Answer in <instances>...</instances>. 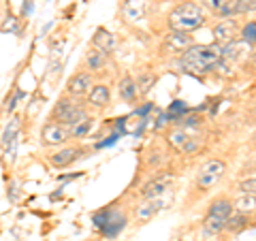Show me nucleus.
Listing matches in <instances>:
<instances>
[{"mask_svg": "<svg viewBox=\"0 0 256 241\" xmlns=\"http://www.w3.org/2000/svg\"><path fill=\"white\" fill-rule=\"evenodd\" d=\"M220 60H222V47L218 43L192 45L190 50L182 54L180 66L182 70H186L190 75H207L218 66Z\"/></svg>", "mask_w": 256, "mask_h": 241, "instance_id": "f257e3e1", "label": "nucleus"}, {"mask_svg": "<svg viewBox=\"0 0 256 241\" xmlns=\"http://www.w3.org/2000/svg\"><path fill=\"white\" fill-rule=\"evenodd\" d=\"M205 24V11L198 2H192V0H186V2L178 4L175 9L169 13V26L171 30L178 32H194Z\"/></svg>", "mask_w": 256, "mask_h": 241, "instance_id": "f03ea898", "label": "nucleus"}, {"mask_svg": "<svg viewBox=\"0 0 256 241\" xmlns=\"http://www.w3.org/2000/svg\"><path fill=\"white\" fill-rule=\"evenodd\" d=\"M224 173H226V164H224V160H220V158L207 160V162L201 166L198 175H196V186L201 190H210L224 178Z\"/></svg>", "mask_w": 256, "mask_h": 241, "instance_id": "7ed1b4c3", "label": "nucleus"}, {"mask_svg": "<svg viewBox=\"0 0 256 241\" xmlns=\"http://www.w3.org/2000/svg\"><path fill=\"white\" fill-rule=\"evenodd\" d=\"M166 139H169L171 146L178 152H182V154H194V152L201 148V139L196 136V132H192L184 126H175Z\"/></svg>", "mask_w": 256, "mask_h": 241, "instance_id": "20e7f679", "label": "nucleus"}, {"mask_svg": "<svg viewBox=\"0 0 256 241\" xmlns=\"http://www.w3.org/2000/svg\"><path fill=\"white\" fill-rule=\"evenodd\" d=\"M84 116H88L86 109H82L77 105V100H70V98H60L54 107V120L64 126H70L77 120H82Z\"/></svg>", "mask_w": 256, "mask_h": 241, "instance_id": "39448f33", "label": "nucleus"}, {"mask_svg": "<svg viewBox=\"0 0 256 241\" xmlns=\"http://www.w3.org/2000/svg\"><path fill=\"white\" fill-rule=\"evenodd\" d=\"M68 139H70V136H68L66 126L60 124V122H56V120L47 122L43 126V130H41V141L45 143V146H64Z\"/></svg>", "mask_w": 256, "mask_h": 241, "instance_id": "423d86ee", "label": "nucleus"}, {"mask_svg": "<svg viewBox=\"0 0 256 241\" xmlns=\"http://www.w3.org/2000/svg\"><path fill=\"white\" fill-rule=\"evenodd\" d=\"M248 54H252V45L242 41V38H235V41H230L228 45L222 47V60L233 64V66L239 64L242 60H246Z\"/></svg>", "mask_w": 256, "mask_h": 241, "instance_id": "0eeeda50", "label": "nucleus"}, {"mask_svg": "<svg viewBox=\"0 0 256 241\" xmlns=\"http://www.w3.org/2000/svg\"><path fill=\"white\" fill-rule=\"evenodd\" d=\"M148 0H124L122 2V15L126 22L130 24H141L148 18Z\"/></svg>", "mask_w": 256, "mask_h": 241, "instance_id": "6e6552de", "label": "nucleus"}, {"mask_svg": "<svg viewBox=\"0 0 256 241\" xmlns=\"http://www.w3.org/2000/svg\"><path fill=\"white\" fill-rule=\"evenodd\" d=\"M171 184H173V175L164 173V175H160V178L148 182L146 186L141 188V196L143 198H162L164 192L171 188Z\"/></svg>", "mask_w": 256, "mask_h": 241, "instance_id": "1a4fd4ad", "label": "nucleus"}, {"mask_svg": "<svg viewBox=\"0 0 256 241\" xmlns=\"http://www.w3.org/2000/svg\"><path fill=\"white\" fill-rule=\"evenodd\" d=\"M94 88V82H92V75L90 73H77L68 79L66 84V90L73 98H82V96H88L90 90Z\"/></svg>", "mask_w": 256, "mask_h": 241, "instance_id": "9d476101", "label": "nucleus"}, {"mask_svg": "<svg viewBox=\"0 0 256 241\" xmlns=\"http://www.w3.org/2000/svg\"><path fill=\"white\" fill-rule=\"evenodd\" d=\"M237 38V24L235 20H222L214 26V41L218 43L220 47L228 45L230 41Z\"/></svg>", "mask_w": 256, "mask_h": 241, "instance_id": "9b49d317", "label": "nucleus"}, {"mask_svg": "<svg viewBox=\"0 0 256 241\" xmlns=\"http://www.w3.org/2000/svg\"><path fill=\"white\" fill-rule=\"evenodd\" d=\"M162 205H164L162 198H146L141 205H137V212H134V216H137V222L152 220L160 210H162Z\"/></svg>", "mask_w": 256, "mask_h": 241, "instance_id": "f8f14e48", "label": "nucleus"}, {"mask_svg": "<svg viewBox=\"0 0 256 241\" xmlns=\"http://www.w3.org/2000/svg\"><path fill=\"white\" fill-rule=\"evenodd\" d=\"M164 43H166V47H171L173 52H180V54H184L186 50H190V47L194 45L188 32H178V30H171L169 36L164 38Z\"/></svg>", "mask_w": 256, "mask_h": 241, "instance_id": "ddd939ff", "label": "nucleus"}, {"mask_svg": "<svg viewBox=\"0 0 256 241\" xmlns=\"http://www.w3.org/2000/svg\"><path fill=\"white\" fill-rule=\"evenodd\" d=\"M82 156V150L79 148H62L60 152H56V154H52V164L54 166H58V168H64V166H68V164H73L75 160Z\"/></svg>", "mask_w": 256, "mask_h": 241, "instance_id": "4468645a", "label": "nucleus"}, {"mask_svg": "<svg viewBox=\"0 0 256 241\" xmlns=\"http://www.w3.org/2000/svg\"><path fill=\"white\" fill-rule=\"evenodd\" d=\"M118 92H120V98L124 102H134L139 96V88H137V82L130 77V75H124L120 79L118 84Z\"/></svg>", "mask_w": 256, "mask_h": 241, "instance_id": "2eb2a0df", "label": "nucleus"}, {"mask_svg": "<svg viewBox=\"0 0 256 241\" xmlns=\"http://www.w3.org/2000/svg\"><path fill=\"white\" fill-rule=\"evenodd\" d=\"M92 43H94L96 50H100L102 54H111V52L116 50V36L111 34L109 30H105V28H98V30L94 32Z\"/></svg>", "mask_w": 256, "mask_h": 241, "instance_id": "dca6fc26", "label": "nucleus"}, {"mask_svg": "<svg viewBox=\"0 0 256 241\" xmlns=\"http://www.w3.org/2000/svg\"><path fill=\"white\" fill-rule=\"evenodd\" d=\"M235 214L233 210V200H228V198H216L214 203L210 205V212H207V216H216V218H222V220H228L230 216Z\"/></svg>", "mask_w": 256, "mask_h": 241, "instance_id": "f3484780", "label": "nucleus"}, {"mask_svg": "<svg viewBox=\"0 0 256 241\" xmlns=\"http://www.w3.org/2000/svg\"><path fill=\"white\" fill-rule=\"evenodd\" d=\"M109 98H111V92H109V88L102 86V84L94 86L92 90H90V94H88V102L94 105V107H98V109L107 107L109 105Z\"/></svg>", "mask_w": 256, "mask_h": 241, "instance_id": "a211bd4d", "label": "nucleus"}, {"mask_svg": "<svg viewBox=\"0 0 256 241\" xmlns=\"http://www.w3.org/2000/svg\"><path fill=\"white\" fill-rule=\"evenodd\" d=\"M92 124H94V120H92L90 116H84L82 120H77V122H73L70 126H66L68 136H70V139H84L86 134H90Z\"/></svg>", "mask_w": 256, "mask_h": 241, "instance_id": "6ab92c4d", "label": "nucleus"}, {"mask_svg": "<svg viewBox=\"0 0 256 241\" xmlns=\"http://www.w3.org/2000/svg\"><path fill=\"white\" fill-rule=\"evenodd\" d=\"M205 2V6L210 11H214V13H218V15H233V11H235V4H237V0H203Z\"/></svg>", "mask_w": 256, "mask_h": 241, "instance_id": "aec40b11", "label": "nucleus"}, {"mask_svg": "<svg viewBox=\"0 0 256 241\" xmlns=\"http://www.w3.org/2000/svg\"><path fill=\"white\" fill-rule=\"evenodd\" d=\"M233 210L237 214H244V216H250L256 212V196H250V194H242L233 200Z\"/></svg>", "mask_w": 256, "mask_h": 241, "instance_id": "412c9836", "label": "nucleus"}, {"mask_svg": "<svg viewBox=\"0 0 256 241\" xmlns=\"http://www.w3.org/2000/svg\"><path fill=\"white\" fill-rule=\"evenodd\" d=\"M226 222H228V220L216 218V216H205V220H203V232H207V235H214V237H218L220 232L226 230Z\"/></svg>", "mask_w": 256, "mask_h": 241, "instance_id": "4be33fe9", "label": "nucleus"}, {"mask_svg": "<svg viewBox=\"0 0 256 241\" xmlns=\"http://www.w3.org/2000/svg\"><path fill=\"white\" fill-rule=\"evenodd\" d=\"M86 66L90 70H100L107 66V54H102L100 50H96V47H92L90 52H88L86 56Z\"/></svg>", "mask_w": 256, "mask_h": 241, "instance_id": "5701e85b", "label": "nucleus"}, {"mask_svg": "<svg viewBox=\"0 0 256 241\" xmlns=\"http://www.w3.org/2000/svg\"><path fill=\"white\" fill-rule=\"evenodd\" d=\"M246 226H248V216L237 214V212L230 216L228 222H226V230H230V232H242Z\"/></svg>", "mask_w": 256, "mask_h": 241, "instance_id": "b1692460", "label": "nucleus"}, {"mask_svg": "<svg viewBox=\"0 0 256 241\" xmlns=\"http://www.w3.org/2000/svg\"><path fill=\"white\" fill-rule=\"evenodd\" d=\"M154 84H156V75H154V73H150V70H148V73H141L139 79H137V88H139V92H141V94L150 92Z\"/></svg>", "mask_w": 256, "mask_h": 241, "instance_id": "393cba45", "label": "nucleus"}, {"mask_svg": "<svg viewBox=\"0 0 256 241\" xmlns=\"http://www.w3.org/2000/svg\"><path fill=\"white\" fill-rule=\"evenodd\" d=\"M242 41L246 43H250L252 47L256 45V22H250V24H246V26L242 28Z\"/></svg>", "mask_w": 256, "mask_h": 241, "instance_id": "a878e982", "label": "nucleus"}, {"mask_svg": "<svg viewBox=\"0 0 256 241\" xmlns=\"http://www.w3.org/2000/svg\"><path fill=\"white\" fill-rule=\"evenodd\" d=\"M256 11V0H237L233 15H246V13H254Z\"/></svg>", "mask_w": 256, "mask_h": 241, "instance_id": "bb28decb", "label": "nucleus"}, {"mask_svg": "<svg viewBox=\"0 0 256 241\" xmlns=\"http://www.w3.org/2000/svg\"><path fill=\"white\" fill-rule=\"evenodd\" d=\"M242 194H250V196H256V178H248L244 180L242 184H239V188H237Z\"/></svg>", "mask_w": 256, "mask_h": 241, "instance_id": "cd10ccee", "label": "nucleus"}, {"mask_svg": "<svg viewBox=\"0 0 256 241\" xmlns=\"http://www.w3.org/2000/svg\"><path fill=\"white\" fill-rule=\"evenodd\" d=\"M254 66H256V52H254Z\"/></svg>", "mask_w": 256, "mask_h": 241, "instance_id": "c85d7f7f", "label": "nucleus"}, {"mask_svg": "<svg viewBox=\"0 0 256 241\" xmlns=\"http://www.w3.org/2000/svg\"><path fill=\"white\" fill-rule=\"evenodd\" d=\"M180 241H184V239H180Z\"/></svg>", "mask_w": 256, "mask_h": 241, "instance_id": "c756f323", "label": "nucleus"}]
</instances>
